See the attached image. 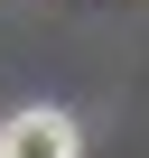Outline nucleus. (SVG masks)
Masks as SVG:
<instances>
[{
  "label": "nucleus",
  "instance_id": "obj_1",
  "mask_svg": "<svg viewBox=\"0 0 149 158\" xmlns=\"http://www.w3.org/2000/svg\"><path fill=\"white\" fill-rule=\"evenodd\" d=\"M0 158H74V121L65 112H10L0 121Z\"/></svg>",
  "mask_w": 149,
  "mask_h": 158
}]
</instances>
